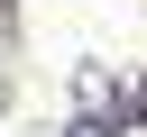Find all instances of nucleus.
<instances>
[{"label":"nucleus","instance_id":"f257e3e1","mask_svg":"<svg viewBox=\"0 0 147 137\" xmlns=\"http://www.w3.org/2000/svg\"><path fill=\"white\" fill-rule=\"evenodd\" d=\"M64 137H119V128H110V119H74Z\"/></svg>","mask_w":147,"mask_h":137}]
</instances>
